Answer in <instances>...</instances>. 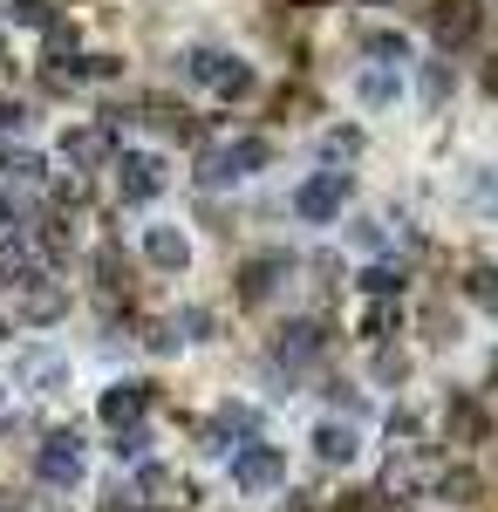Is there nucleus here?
Returning a JSON list of instances; mask_svg holds the SVG:
<instances>
[{
	"label": "nucleus",
	"instance_id": "nucleus-1",
	"mask_svg": "<svg viewBox=\"0 0 498 512\" xmlns=\"http://www.w3.org/2000/svg\"><path fill=\"white\" fill-rule=\"evenodd\" d=\"M171 69H178V82H192V89L219 96V103H246V96L260 89V69H253L239 48H219V41H185Z\"/></svg>",
	"mask_w": 498,
	"mask_h": 512
},
{
	"label": "nucleus",
	"instance_id": "nucleus-35",
	"mask_svg": "<svg viewBox=\"0 0 498 512\" xmlns=\"http://www.w3.org/2000/svg\"><path fill=\"white\" fill-rule=\"evenodd\" d=\"M7 349H14V321L0 315V355H7Z\"/></svg>",
	"mask_w": 498,
	"mask_h": 512
},
{
	"label": "nucleus",
	"instance_id": "nucleus-30",
	"mask_svg": "<svg viewBox=\"0 0 498 512\" xmlns=\"http://www.w3.org/2000/svg\"><path fill=\"white\" fill-rule=\"evenodd\" d=\"M144 349H151V355H185V342H178V328H171V315L144 321Z\"/></svg>",
	"mask_w": 498,
	"mask_h": 512
},
{
	"label": "nucleus",
	"instance_id": "nucleus-21",
	"mask_svg": "<svg viewBox=\"0 0 498 512\" xmlns=\"http://www.w3.org/2000/svg\"><path fill=\"white\" fill-rule=\"evenodd\" d=\"M464 205H471L478 226H498V158L478 164V171H464Z\"/></svg>",
	"mask_w": 498,
	"mask_h": 512
},
{
	"label": "nucleus",
	"instance_id": "nucleus-19",
	"mask_svg": "<svg viewBox=\"0 0 498 512\" xmlns=\"http://www.w3.org/2000/svg\"><path fill=\"white\" fill-rule=\"evenodd\" d=\"M362 55L376 62V69H417V35H403V28H369L362 35Z\"/></svg>",
	"mask_w": 498,
	"mask_h": 512
},
{
	"label": "nucleus",
	"instance_id": "nucleus-36",
	"mask_svg": "<svg viewBox=\"0 0 498 512\" xmlns=\"http://www.w3.org/2000/svg\"><path fill=\"white\" fill-rule=\"evenodd\" d=\"M14 512H62V506H48V499H35V506H14Z\"/></svg>",
	"mask_w": 498,
	"mask_h": 512
},
{
	"label": "nucleus",
	"instance_id": "nucleus-8",
	"mask_svg": "<svg viewBox=\"0 0 498 512\" xmlns=\"http://www.w3.org/2000/svg\"><path fill=\"white\" fill-rule=\"evenodd\" d=\"M69 308H76L69 280L35 274V280H21V287H7V308H0V315L14 321V328H55V321H69Z\"/></svg>",
	"mask_w": 498,
	"mask_h": 512
},
{
	"label": "nucleus",
	"instance_id": "nucleus-27",
	"mask_svg": "<svg viewBox=\"0 0 498 512\" xmlns=\"http://www.w3.org/2000/svg\"><path fill=\"white\" fill-rule=\"evenodd\" d=\"M362 144H369V137H362L355 123H335V130L321 137V158H328V171H348V164L362 158Z\"/></svg>",
	"mask_w": 498,
	"mask_h": 512
},
{
	"label": "nucleus",
	"instance_id": "nucleus-11",
	"mask_svg": "<svg viewBox=\"0 0 498 512\" xmlns=\"http://www.w3.org/2000/svg\"><path fill=\"white\" fill-rule=\"evenodd\" d=\"M137 253H144V267L151 274H192V260H198V246H192V233L178 226V219H151L144 233H137Z\"/></svg>",
	"mask_w": 498,
	"mask_h": 512
},
{
	"label": "nucleus",
	"instance_id": "nucleus-29",
	"mask_svg": "<svg viewBox=\"0 0 498 512\" xmlns=\"http://www.w3.org/2000/svg\"><path fill=\"white\" fill-rule=\"evenodd\" d=\"M7 21H14V28H41V35H48V28L62 21V7H55V0H7Z\"/></svg>",
	"mask_w": 498,
	"mask_h": 512
},
{
	"label": "nucleus",
	"instance_id": "nucleus-14",
	"mask_svg": "<svg viewBox=\"0 0 498 512\" xmlns=\"http://www.w3.org/2000/svg\"><path fill=\"white\" fill-rule=\"evenodd\" d=\"M96 424L103 431H130V424H151V383L144 376H116L96 396Z\"/></svg>",
	"mask_w": 498,
	"mask_h": 512
},
{
	"label": "nucleus",
	"instance_id": "nucleus-17",
	"mask_svg": "<svg viewBox=\"0 0 498 512\" xmlns=\"http://www.w3.org/2000/svg\"><path fill=\"white\" fill-rule=\"evenodd\" d=\"M307 451H314V465H328V472H355V465H362V424L321 417V424L307 431Z\"/></svg>",
	"mask_w": 498,
	"mask_h": 512
},
{
	"label": "nucleus",
	"instance_id": "nucleus-6",
	"mask_svg": "<svg viewBox=\"0 0 498 512\" xmlns=\"http://www.w3.org/2000/svg\"><path fill=\"white\" fill-rule=\"evenodd\" d=\"M287 444H273V437H253V444H239L226 458V485L239 499H273V492H287Z\"/></svg>",
	"mask_w": 498,
	"mask_h": 512
},
{
	"label": "nucleus",
	"instance_id": "nucleus-23",
	"mask_svg": "<svg viewBox=\"0 0 498 512\" xmlns=\"http://www.w3.org/2000/svg\"><path fill=\"white\" fill-rule=\"evenodd\" d=\"M103 451H110V458L123 465V472H137V465H151V458H157V431H151V424L110 431V444H103Z\"/></svg>",
	"mask_w": 498,
	"mask_h": 512
},
{
	"label": "nucleus",
	"instance_id": "nucleus-2",
	"mask_svg": "<svg viewBox=\"0 0 498 512\" xmlns=\"http://www.w3.org/2000/svg\"><path fill=\"white\" fill-rule=\"evenodd\" d=\"M7 390L35 396V403H55V396L76 390V362H69V349H55V342H14L7 349V376H0Z\"/></svg>",
	"mask_w": 498,
	"mask_h": 512
},
{
	"label": "nucleus",
	"instance_id": "nucleus-12",
	"mask_svg": "<svg viewBox=\"0 0 498 512\" xmlns=\"http://www.w3.org/2000/svg\"><path fill=\"white\" fill-rule=\"evenodd\" d=\"M55 178V158L41 144H0V192L7 198H41Z\"/></svg>",
	"mask_w": 498,
	"mask_h": 512
},
{
	"label": "nucleus",
	"instance_id": "nucleus-16",
	"mask_svg": "<svg viewBox=\"0 0 498 512\" xmlns=\"http://www.w3.org/2000/svg\"><path fill=\"white\" fill-rule=\"evenodd\" d=\"M328 349V328H321V321L314 315H294V321H280V328H273V369H287V376H294V369H307V362H314V355Z\"/></svg>",
	"mask_w": 498,
	"mask_h": 512
},
{
	"label": "nucleus",
	"instance_id": "nucleus-5",
	"mask_svg": "<svg viewBox=\"0 0 498 512\" xmlns=\"http://www.w3.org/2000/svg\"><path fill=\"white\" fill-rule=\"evenodd\" d=\"M273 164V144L267 137H226V144H212L205 158H198V192H239V185H253L260 171Z\"/></svg>",
	"mask_w": 498,
	"mask_h": 512
},
{
	"label": "nucleus",
	"instance_id": "nucleus-25",
	"mask_svg": "<svg viewBox=\"0 0 498 512\" xmlns=\"http://www.w3.org/2000/svg\"><path fill=\"white\" fill-rule=\"evenodd\" d=\"M342 239L355 246V253H369V260H383V253H389V239H396V233H389V219H376V212H355V219L342 226Z\"/></svg>",
	"mask_w": 498,
	"mask_h": 512
},
{
	"label": "nucleus",
	"instance_id": "nucleus-7",
	"mask_svg": "<svg viewBox=\"0 0 498 512\" xmlns=\"http://www.w3.org/2000/svg\"><path fill=\"white\" fill-rule=\"evenodd\" d=\"M348 198H355V171H307L301 185L287 192V212H294V226H342Z\"/></svg>",
	"mask_w": 498,
	"mask_h": 512
},
{
	"label": "nucleus",
	"instance_id": "nucleus-37",
	"mask_svg": "<svg viewBox=\"0 0 498 512\" xmlns=\"http://www.w3.org/2000/svg\"><path fill=\"white\" fill-rule=\"evenodd\" d=\"M0 76H7V35H0Z\"/></svg>",
	"mask_w": 498,
	"mask_h": 512
},
{
	"label": "nucleus",
	"instance_id": "nucleus-31",
	"mask_svg": "<svg viewBox=\"0 0 498 512\" xmlns=\"http://www.w3.org/2000/svg\"><path fill=\"white\" fill-rule=\"evenodd\" d=\"M464 294H471V301H485V308H498V267H485V260H478V267H471V280H464Z\"/></svg>",
	"mask_w": 498,
	"mask_h": 512
},
{
	"label": "nucleus",
	"instance_id": "nucleus-3",
	"mask_svg": "<svg viewBox=\"0 0 498 512\" xmlns=\"http://www.w3.org/2000/svg\"><path fill=\"white\" fill-rule=\"evenodd\" d=\"M28 472H35L41 492H82V485H89V437H82L76 424L41 431V444L28 451Z\"/></svg>",
	"mask_w": 498,
	"mask_h": 512
},
{
	"label": "nucleus",
	"instance_id": "nucleus-15",
	"mask_svg": "<svg viewBox=\"0 0 498 512\" xmlns=\"http://www.w3.org/2000/svg\"><path fill=\"white\" fill-rule=\"evenodd\" d=\"M348 96H355L369 117H396V110L410 103V76H403V69H376V62H362V69L348 76Z\"/></svg>",
	"mask_w": 498,
	"mask_h": 512
},
{
	"label": "nucleus",
	"instance_id": "nucleus-9",
	"mask_svg": "<svg viewBox=\"0 0 498 512\" xmlns=\"http://www.w3.org/2000/svg\"><path fill=\"white\" fill-rule=\"evenodd\" d=\"M116 151H123V137H110L103 123H62V130H55V171L96 178V171H110Z\"/></svg>",
	"mask_w": 498,
	"mask_h": 512
},
{
	"label": "nucleus",
	"instance_id": "nucleus-32",
	"mask_svg": "<svg viewBox=\"0 0 498 512\" xmlns=\"http://www.w3.org/2000/svg\"><path fill=\"white\" fill-rule=\"evenodd\" d=\"M410 376V355L403 349H376V383H403Z\"/></svg>",
	"mask_w": 498,
	"mask_h": 512
},
{
	"label": "nucleus",
	"instance_id": "nucleus-38",
	"mask_svg": "<svg viewBox=\"0 0 498 512\" xmlns=\"http://www.w3.org/2000/svg\"><path fill=\"white\" fill-rule=\"evenodd\" d=\"M0 512H14V492H0Z\"/></svg>",
	"mask_w": 498,
	"mask_h": 512
},
{
	"label": "nucleus",
	"instance_id": "nucleus-24",
	"mask_svg": "<svg viewBox=\"0 0 498 512\" xmlns=\"http://www.w3.org/2000/svg\"><path fill=\"white\" fill-rule=\"evenodd\" d=\"M41 130V110L28 96H0V144H35Z\"/></svg>",
	"mask_w": 498,
	"mask_h": 512
},
{
	"label": "nucleus",
	"instance_id": "nucleus-22",
	"mask_svg": "<svg viewBox=\"0 0 498 512\" xmlns=\"http://www.w3.org/2000/svg\"><path fill=\"white\" fill-rule=\"evenodd\" d=\"M430 28H437V41H444V48L471 41V35H478V0H437Z\"/></svg>",
	"mask_w": 498,
	"mask_h": 512
},
{
	"label": "nucleus",
	"instance_id": "nucleus-13",
	"mask_svg": "<svg viewBox=\"0 0 498 512\" xmlns=\"http://www.w3.org/2000/svg\"><path fill=\"white\" fill-rule=\"evenodd\" d=\"M130 492H137V506L144 512H185L192 506V478L178 472V465H164V458H151V465H137L130 472Z\"/></svg>",
	"mask_w": 498,
	"mask_h": 512
},
{
	"label": "nucleus",
	"instance_id": "nucleus-34",
	"mask_svg": "<svg viewBox=\"0 0 498 512\" xmlns=\"http://www.w3.org/2000/svg\"><path fill=\"white\" fill-rule=\"evenodd\" d=\"M14 431V390H7V383H0V437Z\"/></svg>",
	"mask_w": 498,
	"mask_h": 512
},
{
	"label": "nucleus",
	"instance_id": "nucleus-26",
	"mask_svg": "<svg viewBox=\"0 0 498 512\" xmlns=\"http://www.w3.org/2000/svg\"><path fill=\"white\" fill-rule=\"evenodd\" d=\"M355 328H362V342H376V349H389V335L403 328V308H396V301H369V308L355 315Z\"/></svg>",
	"mask_w": 498,
	"mask_h": 512
},
{
	"label": "nucleus",
	"instance_id": "nucleus-18",
	"mask_svg": "<svg viewBox=\"0 0 498 512\" xmlns=\"http://www.w3.org/2000/svg\"><path fill=\"white\" fill-rule=\"evenodd\" d=\"M287 280H294V253H253V260L239 267V301H246V308H267Z\"/></svg>",
	"mask_w": 498,
	"mask_h": 512
},
{
	"label": "nucleus",
	"instance_id": "nucleus-20",
	"mask_svg": "<svg viewBox=\"0 0 498 512\" xmlns=\"http://www.w3.org/2000/svg\"><path fill=\"white\" fill-rule=\"evenodd\" d=\"M355 287H362V301H403L410 294V260H369L355 274Z\"/></svg>",
	"mask_w": 498,
	"mask_h": 512
},
{
	"label": "nucleus",
	"instance_id": "nucleus-28",
	"mask_svg": "<svg viewBox=\"0 0 498 512\" xmlns=\"http://www.w3.org/2000/svg\"><path fill=\"white\" fill-rule=\"evenodd\" d=\"M321 390H328V417H342V424H362V417H369L362 383H342V376H335V383H321Z\"/></svg>",
	"mask_w": 498,
	"mask_h": 512
},
{
	"label": "nucleus",
	"instance_id": "nucleus-33",
	"mask_svg": "<svg viewBox=\"0 0 498 512\" xmlns=\"http://www.w3.org/2000/svg\"><path fill=\"white\" fill-rule=\"evenodd\" d=\"M423 89H430V96H451V89H458V69H444V62H423Z\"/></svg>",
	"mask_w": 498,
	"mask_h": 512
},
{
	"label": "nucleus",
	"instance_id": "nucleus-4",
	"mask_svg": "<svg viewBox=\"0 0 498 512\" xmlns=\"http://www.w3.org/2000/svg\"><path fill=\"white\" fill-rule=\"evenodd\" d=\"M110 192H116V205H130V212L157 205V198L171 192V158H164L157 144H123L110 158Z\"/></svg>",
	"mask_w": 498,
	"mask_h": 512
},
{
	"label": "nucleus",
	"instance_id": "nucleus-10",
	"mask_svg": "<svg viewBox=\"0 0 498 512\" xmlns=\"http://www.w3.org/2000/svg\"><path fill=\"white\" fill-rule=\"evenodd\" d=\"M253 437H267V410H260V403H246V396L212 403V417H205V451H212V458H232V451L253 444Z\"/></svg>",
	"mask_w": 498,
	"mask_h": 512
}]
</instances>
